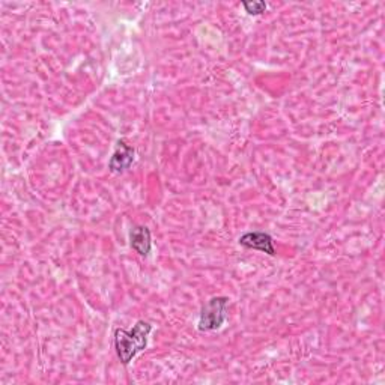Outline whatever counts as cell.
<instances>
[{"label":"cell","instance_id":"cell-1","mask_svg":"<svg viewBox=\"0 0 385 385\" xmlns=\"http://www.w3.org/2000/svg\"><path fill=\"white\" fill-rule=\"evenodd\" d=\"M151 331L152 325L145 321H138L133 330L118 328L115 331V349L122 364H129L138 352L143 351Z\"/></svg>","mask_w":385,"mask_h":385},{"label":"cell","instance_id":"cell-2","mask_svg":"<svg viewBox=\"0 0 385 385\" xmlns=\"http://www.w3.org/2000/svg\"><path fill=\"white\" fill-rule=\"evenodd\" d=\"M227 305L229 298L226 296H214L209 300L200 312L197 328L206 332L220 330L227 319Z\"/></svg>","mask_w":385,"mask_h":385},{"label":"cell","instance_id":"cell-3","mask_svg":"<svg viewBox=\"0 0 385 385\" xmlns=\"http://www.w3.org/2000/svg\"><path fill=\"white\" fill-rule=\"evenodd\" d=\"M240 244L242 247L250 250H259L267 253L269 256H276L273 236L265 232H247L240 238Z\"/></svg>","mask_w":385,"mask_h":385},{"label":"cell","instance_id":"cell-4","mask_svg":"<svg viewBox=\"0 0 385 385\" xmlns=\"http://www.w3.org/2000/svg\"><path fill=\"white\" fill-rule=\"evenodd\" d=\"M134 155L136 151L133 146H129L125 140H119L116 145V150L113 152L110 163H109V169L113 173H120L127 170L131 164L134 161Z\"/></svg>","mask_w":385,"mask_h":385},{"label":"cell","instance_id":"cell-5","mask_svg":"<svg viewBox=\"0 0 385 385\" xmlns=\"http://www.w3.org/2000/svg\"><path fill=\"white\" fill-rule=\"evenodd\" d=\"M129 242L133 250L138 253L140 256H147L152 249L151 231L146 226H136L129 233Z\"/></svg>","mask_w":385,"mask_h":385},{"label":"cell","instance_id":"cell-6","mask_svg":"<svg viewBox=\"0 0 385 385\" xmlns=\"http://www.w3.org/2000/svg\"><path fill=\"white\" fill-rule=\"evenodd\" d=\"M242 6L250 15H260L267 10L265 2H242Z\"/></svg>","mask_w":385,"mask_h":385}]
</instances>
